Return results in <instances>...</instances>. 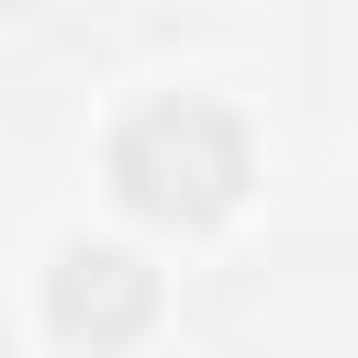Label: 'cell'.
<instances>
[{
  "mask_svg": "<svg viewBox=\"0 0 358 358\" xmlns=\"http://www.w3.org/2000/svg\"><path fill=\"white\" fill-rule=\"evenodd\" d=\"M112 168H123V190H134L145 213L201 224V213H224V201L246 190V134H235V112H213V101H145V112L112 134Z\"/></svg>",
  "mask_w": 358,
  "mask_h": 358,
  "instance_id": "cell-1",
  "label": "cell"
},
{
  "mask_svg": "<svg viewBox=\"0 0 358 358\" xmlns=\"http://www.w3.org/2000/svg\"><path fill=\"white\" fill-rule=\"evenodd\" d=\"M45 313L56 336H90V347H123L134 324H157V268L112 235H67L56 268H45Z\"/></svg>",
  "mask_w": 358,
  "mask_h": 358,
  "instance_id": "cell-2",
  "label": "cell"
}]
</instances>
